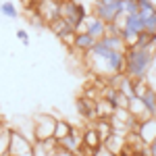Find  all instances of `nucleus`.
Segmentation results:
<instances>
[{"label": "nucleus", "mask_w": 156, "mask_h": 156, "mask_svg": "<svg viewBox=\"0 0 156 156\" xmlns=\"http://www.w3.org/2000/svg\"><path fill=\"white\" fill-rule=\"evenodd\" d=\"M156 56V44L125 48V75L131 79H146Z\"/></svg>", "instance_id": "nucleus-1"}, {"label": "nucleus", "mask_w": 156, "mask_h": 156, "mask_svg": "<svg viewBox=\"0 0 156 156\" xmlns=\"http://www.w3.org/2000/svg\"><path fill=\"white\" fill-rule=\"evenodd\" d=\"M123 15V0L112 2H94V17L102 19L104 23H112Z\"/></svg>", "instance_id": "nucleus-2"}, {"label": "nucleus", "mask_w": 156, "mask_h": 156, "mask_svg": "<svg viewBox=\"0 0 156 156\" xmlns=\"http://www.w3.org/2000/svg\"><path fill=\"white\" fill-rule=\"evenodd\" d=\"M54 123L56 117L50 115H37L34 119V140L36 142H46L54 135Z\"/></svg>", "instance_id": "nucleus-3"}, {"label": "nucleus", "mask_w": 156, "mask_h": 156, "mask_svg": "<svg viewBox=\"0 0 156 156\" xmlns=\"http://www.w3.org/2000/svg\"><path fill=\"white\" fill-rule=\"evenodd\" d=\"M31 146H34V144H31L21 131L9 129V150H6V156L29 154V152H31Z\"/></svg>", "instance_id": "nucleus-4"}, {"label": "nucleus", "mask_w": 156, "mask_h": 156, "mask_svg": "<svg viewBox=\"0 0 156 156\" xmlns=\"http://www.w3.org/2000/svg\"><path fill=\"white\" fill-rule=\"evenodd\" d=\"M137 135H140V140H142L146 146L152 144L156 140V117H148V119L140 121V125H137Z\"/></svg>", "instance_id": "nucleus-5"}, {"label": "nucleus", "mask_w": 156, "mask_h": 156, "mask_svg": "<svg viewBox=\"0 0 156 156\" xmlns=\"http://www.w3.org/2000/svg\"><path fill=\"white\" fill-rule=\"evenodd\" d=\"M56 144H58L62 150L73 152V154L77 156L79 148H81V144H83V133H79V131H75V129H71V133H69V135H65L62 140H58Z\"/></svg>", "instance_id": "nucleus-6"}, {"label": "nucleus", "mask_w": 156, "mask_h": 156, "mask_svg": "<svg viewBox=\"0 0 156 156\" xmlns=\"http://www.w3.org/2000/svg\"><path fill=\"white\" fill-rule=\"evenodd\" d=\"M75 106H77V112L87 121H96L98 115H96V100H90L85 96H79L75 100Z\"/></svg>", "instance_id": "nucleus-7"}, {"label": "nucleus", "mask_w": 156, "mask_h": 156, "mask_svg": "<svg viewBox=\"0 0 156 156\" xmlns=\"http://www.w3.org/2000/svg\"><path fill=\"white\" fill-rule=\"evenodd\" d=\"M85 34H90L94 40H100V37L106 36V23L92 15V17L85 19Z\"/></svg>", "instance_id": "nucleus-8"}, {"label": "nucleus", "mask_w": 156, "mask_h": 156, "mask_svg": "<svg viewBox=\"0 0 156 156\" xmlns=\"http://www.w3.org/2000/svg\"><path fill=\"white\" fill-rule=\"evenodd\" d=\"M94 37L85 31H75V40H73V50H79V52H90L94 46Z\"/></svg>", "instance_id": "nucleus-9"}, {"label": "nucleus", "mask_w": 156, "mask_h": 156, "mask_svg": "<svg viewBox=\"0 0 156 156\" xmlns=\"http://www.w3.org/2000/svg\"><path fill=\"white\" fill-rule=\"evenodd\" d=\"M48 27H50V29H52V31H54V34L60 37V40H62V37H67V36H71V34H75V29H73V27L67 23V21H65L62 17H56L54 21H50Z\"/></svg>", "instance_id": "nucleus-10"}, {"label": "nucleus", "mask_w": 156, "mask_h": 156, "mask_svg": "<svg viewBox=\"0 0 156 156\" xmlns=\"http://www.w3.org/2000/svg\"><path fill=\"white\" fill-rule=\"evenodd\" d=\"M123 27L125 29H131L135 34H142L144 31V19L140 15H123Z\"/></svg>", "instance_id": "nucleus-11"}, {"label": "nucleus", "mask_w": 156, "mask_h": 156, "mask_svg": "<svg viewBox=\"0 0 156 156\" xmlns=\"http://www.w3.org/2000/svg\"><path fill=\"white\" fill-rule=\"evenodd\" d=\"M142 104H144L146 112H148V117H156V92L152 90V87H148L146 90V94L142 98Z\"/></svg>", "instance_id": "nucleus-12"}, {"label": "nucleus", "mask_w": 156, "mask_h": 156, "mask_svg": "<svg viewBox=\"0 0 156 156\" xmlns=\"http://www.w3.org/2000/svg\"><path fill=\"white\" fill-rule=\"evenodd\" d=\"M83 146L92 148V150H98V148L102 146V137L98 135V131L94 127H87L83 131Z\"/></svg>", "instance_id": "nucleus-13"}, {"label": "nucleus", "mask_w": 156, "mask_h": 156, "mask_svg": "<svg viewBox=\"0 0 156 156\" xmlns=\"http://www.w3.org/2000/svg\"><path fill=\"white\" fill-rule=\"evenodd\" d=\"M127 110H129V115L137 117L140 121H142V119H148V112H146L142 100H140V98H135V96L129 98V106H127Z\"/></svg>", "instance_id": "nucleus-14"}, {"label": "nucleus", "mask_w": 156, "mask_h": 156, "mask_svg": "<svg viewBox=\"0 0 156 156\" xmlns=\"http://www.w3.org/2000/svg\"><path fill=\"white\" fill-rule=\"evenodd\" d=\"M92 127H94V129L98 131V135L102 137V142H104L108 135L115 131V129H112V123H110V119H96Z\"/></svg>", "instance_id": "nucleus-15"}, {"label": "nucleus", "mask_w": 156, "mask_h": 156, "mask_svg": "<svg viewBox=\"0 0 156 156\" xmlns=\"http://www.w3.org/2000/svg\"><path fill=\"white\" fill-rule=\"evenodd\" d=\"M73 129V125L69 123V121H65V119H56V123H54V140L58 142V140H62L65 135H69Z\"/></svg>", "instance_id": "nucleus-16"}, {"label": "nucleus", "mask_w": 156, "mask_h": 156, "mask_svg": "<svg viewBox=\"0 0 156 156\" xmlns=\"http://www.w3.org/2000/svg\"><path fill=\"white\" fill-rule=\"evenodd\" d=\"M137 6H140V17L144 19V17H148L150 12H154L156 11V4L152 2V0H137Z\"/></svg>", "instance_id": "nucleus-17"}, {"label": "nucleus", "mask_w": 156, "mask_h": 156, "mask_svg": "<svg viewBox=\"0 0 156 156\" xmlns=\"http://www.w3.org/2000/svg\"><path fill=\"white\" fill-rule=\"evenodd\" d=\"M0 12H2L4 17H9V19H17V17H19V11H17V6H15L12 2H2V4H0Z\"/></svg>", "instance_id": "nucleus-18"}, {"label": "nucleus", "mask_w": 156, "mask_h": 156, "mask_svg": "<svg viewBox=\"0 0 156 156\" xmlns=\"http://www.w3.org/2000/svg\"><path fill=\"white\" fill-rule=\"evenodd\" d=\"M131 87H133V96L135 98H142L148 90L146 85V79H131Z\"/></svg>", "instance_id": "nucleus-19"}, {"label": "nucleus", "mask_w": 156, "mask_h": 156, "mask_svg": "<svg viewBox=\"0 0 156 156\" xmlns=\"http://www.w3.org/2000/svg\"><path fill=\"white\" fill-rule=\"evenodd\" d=\"M140 6H137V0H123V15H137Z\"/></svg>", "instance_id": "nucleus-20"}, {"label": "nucleus", "mask_w": 156, "mask_h": 156, "mask_svg": "<svg viewBox=\"0 0 156 156\" xmlns=\"http://www.w3.org/2000/svg\"><path fill=\"white\" fill-rule=\"evenodd\" d=\"M150 44H154L150 31H142V34L137 36V40H135V46H150Z\"/></svg>", "instance_id": "nucleus-21"}, {"label": "nucleus", "mask_w": 156, "mask_h": 156, "mask_svg": "<svg viewBox=\"0 0 156 156\" xmlns=\"http://www.w3.org/2000/svg\"><path fill=\"white\" fill-rule=\"evenodd\" d=\"M156 29V11L154 12H150L148 17H144V31H154Z\"/></svg>", "instance_id": "nucleus-22"}, {"label": "nucleus", "mask_w": 156, "mask_h": 156, "mask_svg": "<svg viewBox=\"0 0 156 156\" xmlns=\"http://www.w3.org/2000/svg\"><path fill=\"white\" fill-rule=\"evenodd\" d=\"M31 156H50V154H48V150L44 148L42 142H36V144L31 146Z\"/></svg>", "instance_id": "nucleus-23"}, {"label": "nucleus", "mask_w": 156, "mask_h": 156, "mask_svg": "<svg viewBox=\"0 0 156 156\" xmlns=\"http://www.w3.org/2000/svg\"><path fill=\"white\" fill-rule=\"evenodd\" d=\"M50 156H75V154H73V152H67V150H62V148H60V146L56 144V148H54V152H52Z\"/></svg>", "instance_id": "nucleus-24"}, {"label": "nucleus", "mask_w": 156, "mask_h": 156, "mask_svg": "<svg viewBox=\"0 0 156 156\" xmlns=\"http://www.w3.org/2000/svg\"><path fill=\"white\" fill-rule=\"evenodd\" d=\"M17 37H19V40H21V42H23L25 46H27V44H29V34H27V31H25V29H19V31H17Z\"/></svg>", "instance_id": "nucleus-25"}, {"label": "nucleus", "mask_w": 156, "mask_h": 156, "mask_svg": "<svg viewBox=\"0 0 156 156\" xmlns=\"http://www.w3.org/2000/svg\"><path fill=\"white\" fill-rule=\"evenodd\" d=\"M148 152H150V156H156V140L152 144H148Z\"/></svg>", "instance_id": "nucleus-26"}, {"label": "nucleus", "mask_w": 156, "mask_h": 156, "mask_svg": "<svg viewBox=\"0 0 156 156\" xmlns=\"http://www.w3.org/2000/svg\"><path fill=\"white\" fill-rule=\"evenodd\" d=\"M152 40H154V44H156V29L152 31Z\"/></svg>", "instance_id": "nucleus-27"}, {"label": "nucleus", "mask_w": 156, "mask_h": 156, "mask_svg": "<svg viewBox=\"0 0 156 156\" xmlns=\"http://www.w3.org/2000/svg\"><path fill=\"white\" fill-rule=\"evenodd\" d=\"M94 2H112V0H94Z\"/></svg>", "instance_id": "nucleus-28"}, {"label": "nucleus", "mask_w": 156, "mask_h": 156, "mask_svg": "<svg viewBox=\"0 0 156 156\" xmlns=\"http://www.w3.org/2000/svg\"><path fill=\"white\" fill-rule=\"evenodd\" d=\"M21 156H31V152H29V154H21Z\"/></svg>", "instance_id": "nucleus-29"}, {"label": "nucleus", "mask_w": 156, "mask_h": 156, "mask_svg": "<svg viewBox=\"0 0 156 156\" xmlns=\"http://www.w3.org/2000/svg\"><path fill=\"white\" fill-rule=\"evenodd\" d=\"M71 2H81V0H71Z\"/></svg>", "instance_id": "nucleus-30"}]
</instances>
